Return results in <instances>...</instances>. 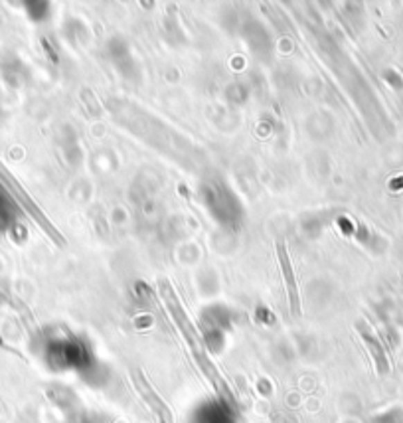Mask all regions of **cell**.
I'll return each mask as SVG.
<instances>
[{
  "label": "cell",
  "mask_w": 403,
  "mask_h": 423,
  "mask_svg": "<svg viewBox=\"0 0 403 423\" xmlns=\"http://www.w3.org/2000/svg\"><path fill=\"white\" fill-rule=\"evenodd\" d=\"M161 295H162V299L166 301V304L170 307V313L174 315L176 322L180 325V329L184 331V334H188L192 340H196V334H194V329H192V322H190L188 317L184 315L182 307H180L178 299H176L174 289L170 287V283H168L166 279H161Z\"/></svg>",
  "instance_id": "obj_3"
},
{
  "label": "cell",
  "mask_w": 403,
  "mask_h": 423,
  "mask_svg": "<svg viewBox=\"0 0 403 423\" xmlns=\"http://www.w3.org/2000/svg\"><path fill=\"white\" fill-rule=\"evenodd\" d=\"M0 180H2V184L6 186V190L12 194L14 200H16V202L28 212V216H30L36 224L40 225L42 230H44L50 238H52V241L64 248V245H66V238L55 230V225L46 218V214L40 210V206L32 200V196H30L26 190L22 188V184H20V182L12 176V172L8 171L2 162H0Z\"/></svg>",
  "instance_id": "obj_1"
},
{
  "label": "cell",
  "mask_w": 403,
  "mask_h": 423,
  "mask_svg": "<svg viewBox=\"0 0 403 423\" xmlns=\"http://www.w3.org/2000/svg\"><path fill=\"white\" fill-rule=\"evenodd\" d=\"M277 259L281 265L283 277H285V287H287V295H289V307L293 315H301V293H298V283H296L293 267H291V259L287 253V245L283 241H277Z\"/></svg>",
  "instance_id": "obj_2"
},
{
  "label": "cell",
  "mask_w": 403,
  "mask_h": 423,
  "mask_svg": "<svg viewBox=\"0 0 403 423\" xmlns=\"http://www.w3.org/2000/svg\"><path fill=\"white\" fill-rule=\"evenodd\" d=\"M356 327H358V331L362 332L364 340H366V344H368V348L372 350V354H374V358H376V360H377V364H379V372L388 370V364H386V358H384V352H382V348H379V344H377L376 338L372 336V332H370V329L366 327V322H358Z\"/></svg>",
  "instance_id": "obj_4"
}]
</instances>
